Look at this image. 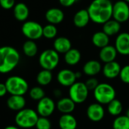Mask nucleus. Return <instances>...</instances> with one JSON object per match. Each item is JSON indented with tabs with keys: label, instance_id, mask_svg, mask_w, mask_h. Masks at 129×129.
<instances>
[{
	"label": "nucleus",
	"instance_id": "obj_1",
	"mask_svg": "<svg viewBox=\"0 0 129 129\" xmlns=\"http://www.w3.org/2000/svg\"><path fill=\"white\" fill-rule=\"evenodd\" d=\"M113 3L111 0H93L88 11L92 22L98 24H104L110 20L113 16Z\"/></svg>",
	"mask_w": 129,
	"mask_h": 129
},
{
	"label": "nucleus",
	"instance_id": "obj_2",
	"mask_svg": "<svg viewBox=\"0 0 129 129\" xmlns=\"http://www.w3.org/2000/svg\"><path fill=\"white\" fill-rule=\"evenodd\" d=\"M20 56L17 50L11 46L0 47V73L6 74L19 64Z\"/></svg>",
	"mask_w": 129,
	"mask_h": 129
},
{
	"label": "nucleus",
	"instance_id": "obj_3",
	"mask_svg": "<svg viewBox=\"0 0 129 129\" xmlns=\"http://www.w3.org/2000/svg\"><path fill=\"white\" fill-rule=\"evenodd\" d=\"M39 117V116L36 110L30 108H24L17 113L14 122L20 128H32L36 126Z\"/></svg>",
	"mask_w": 129,
	"mask_h": 129
},
{
	"label": "nucleus",
	"instance_id": "obj_4",
	"mask_svg": "<svg viewBox=\"0 0 129 129\" xmlns=\"http://www.w3.org/2000/svg\"><path fill=\"white\" fill-rule=\"evenodd\" d=\"M96 101L102 105H107L116 98V91L113 85L108 83H99L93 91Z\"/></svg>",
	"mask_w": 129,
	"mask_h": 129
},
{
	"label": "nucleus",
	"instance_id": "obj_5",
	"mask_svg": "<svg viewBox=\"0 0 129 129\" xmlns=\"http://www.w3.org/2000/svg\"><path fill=\"white\" fill-rule=\"evenodd\" d=\"M8 93L11 95L23 96L29 91L28 82L23 78L18 76H11L8 77L5 82Z\"/></svg>",
	"mask_w": 129,
	"mask_h": 129
},
{
	"label": "nucleus",
	"instance_id": "obj_6",
	"mask_svg": "<svg viewBox=\"0 0 129 129\" xmlns=\"http://www.w3.org/2000/svg\"><path fill=\"white\" fill-rule=\"evenodd\" d=\"M60 56L54 49H47L41 53L39 57V63L44 70L52 71L59 64Z\"/></svg>",
	"mask_w": 129,
	"mask_h": 129
},
{
	"label": "nucleus",
	"instance_id": "obj_7",
	"mask_svg": "<svg viewBox=\"0 0 129 129\" xmlns=\"http://www.w3.org/2000/svg\"><path fill=\"white\" fill-rule=\"evenodd\" d=\"M89 90L85 82H76L69 88V97L76 103L80 104L84 103L88 98Z\"/></svg>",
	"mask_w": 129,
	"mask_h": 129
},
{
	"label": "nucleus",
	"instance_id": "obj_8",
	"mask_svg": "<svg viewBox=\"0 0 129 129\" xmlns=\"http://www.w3.org/2000/svg\"><path fill=\"white\" fill-rule=\"evenodd\" d=\"M21 31L28 39L35 41L42 36L43 27L38 22L28 20L24 22L22 25Z\"/></svg>",
	"mask_w": 129,
	"mask_h": 129
},
{
	"label": "nucleus",
	"instance_id": "obj_9",
	"mask_svg": "<svg viewBox=\"0 0 129 129\" xmlns=\"http://www.w3.org/2000/svg\"><path fill=\"white\" fill-rule=\"evenodd\" d=\"M112 17L118 22L125 23L129 20L128 3L124 0H119L113 5Z\"/></svg>",
	"mask_w": 129,
	"mask_h": 129
},
{
	"label": "nucleus",
	"instance_id": "obj_10",
	"mask_svg": "<svg viewBox=\"0 0 129 129\" xmlns=\"http://www.w3.org/2000/svg\"><path fill=\"white\" fill-rule=\"evenodd\" d=\"M56 109V104L53 99L49 97H44L38 101L36 107V112L39 116L49 117L51 116Z\"/></svg>",
	"mask_w": 129,
	"mask_h": 129
},
{
	"label": "nucleus",
	"instance_id": "obj_11",
	"mask_svg": "<svg viewBox=\"0 0 129 129\" xmlns=\"http://www.w3.org/2000/svg\"><path fill=\"white\" fill-rule=\"evenodd\" d=\"M86 115L89 120L94 122H101L105 116V110L104 106L98 102L91 104L87 110Z\"/></svg>",
	"mask_w": 129,
	"mask_h": 129
},
{
	"label": "nucleus",
	"instance_id": "obj_12",
	"mask_svg": "<svg viewBox=\"0 0 129 129\" xmlns=\"http://www.w3.org/2000/svg\"><path fill=\"white\" fill-rule=\"evenodd\" d=\"M115 48L118 54L123 56L129 55V33L123 32L119 33L115 41Z\"/></svg>",
	"mask_w": 129,
	"mask_h": 129
},
{
	"label": "nucleus",
	"instance_id": "obj_13",
	"mask_svg": "<svg viewBox=\"0 0 129 129\" xmlns=\"http://www.w3.org/2000/svg\"><path fill=\"white\" fill-rule=\"evenodd\" d=\"M76 73L71 70L63 69L60 70L57 75V80L58 83L63 87H70L76 82Z\"/></svg>",
	"mask_w": 129,
	"mask_h": 129
},
{
	"label": "nucleus",
	"instance_id": "obj_14",
	"mask_svg": "<svg viewBox=\"0 0 129 129\" xmlns=\"http://www.w3.org/2000/svg\"><path fill=\"white\" fill-rule=\"evenodd\" d=\"M121 68L120 64L116 60H113L104 63V66L102 67V73L106 78L113 79L119 76Z\"/></svg>",
	"mask_w": 129,
	"mask_h": 129
},
{
	"label": "nucleus",
	"instance_id": "obj_15",
	"mask_svg": "<svg viewBox=\"0 0 129 129\" xmlns=\"http://www.w3.org/2000/svg\"><path fill=\"white\" fill-rule=\"evenodd\" d=\"M56 108L62 114H70L76 109V103L70 98H60L57 104Z\"/></svg>",
	"mask_w": 129,
	"mask_h": 129
},
{
	"label": "nucleus",
	"instance_id": "obj_16",
	"mask_svg": "<svg viewBox=\"0 0 129 129\" xmlns=\"http://www.w3.org/2000/svg\"><path fill=\"white\" fill-rule=\"evenodd\" d=\"M45 19L51 24L60 23L64 19V13L57 8H51L45 12Z\"/></svg>",
	"mask_w": 129,
	"mask_h": 129
},
{
	"label": "nucleus",
	"instance_id": "obj_17",
	"mask_svg": "<svg viewBox=\"0 0 129 129\" xmlns=\"http://www.w3.org/2000/svg\"><path fill=\"white\" fill-rule=\"evenodd\" d=\"M26 99L22 95H11L7 100L8 107L13 111H20L26 107Z\"/></svg>",
	"mask_w": 129,
	"mask_h": 129
},
{
	"label": "nucleus",
	"instance_id": "obj_18",
	"mask_svg": "<svg viewBox=\"0 0 129 129\" xmlns=\"http://www.w3.org/2000/svg\"><path fill=\"white\" fill-rule=\"evenodd\" d=\"M117 51L113 45H107L102 48H101L99 53V57L102 62L104 63L113 61L116 60L117 57Z\"/></svg>",
	"mask_w": 129,
	"mask_h": 129
},
{
	"label": "nucleus",
	"instance_id": "obj_19",
	"mask_svg": "<svg viewBox=\"0 0 129 129\" xmlns=\"http://www.w3.org/2000/svg\"><path fill=\"white\" fill-rule=\"evenodd\" d=\"M101 63L96 60H90L87 61L83 66V73L90 77L97 76L102 71Z\"/></svg>",
	"mask_w": 129,
	"mask_h": 129
},
{
	"label": "nucleus",
	"instance_id": "obj_20",
	"mask_svg": "<svg viewBox=\"0 0 129 129\" xmlns=\"http://www.w3.org/2000/svg\"><path fill=\"white\" fill-rule=\"evenodd\" d=\"M53 46L54 49L58 54H65L72 48V43L68 38L60 36L54 39Z\"/></svg>",
	"mask_w": 129,
	"mask_h": 129
},
{
	"label": "nucleus",
	"instance_id": "obj_21",
	"mask_svg": "<svg viewBox=\"0 0 129 129\" xmlns=\"http://www.w3.org/2000/svg\"><path fill=\"white\" fill-rule=\"evenodd\" d=\"M90 20V16L87 9L79 10L73 17V23L78 28H83L86 26Z\"/></svg>",
	"mask_w": 129,
	"mask_h": 129
},
{
	"label": "nucleus",
	"instance_id": "obj_22",
	"mask_svg": "<svg viewBox=\"0 0 129 129\" xmlns=\"http://www.w3.org/2000/svg\"><path fill=\"white\" fill-rule=\"evenodd\" d=\"M60 129H76L78 122L74 116L70 114H62L58 121Z\"/></svg>",
	"mask_w": 129,
	"mask_h": 129
},
{
	"label": "nucleus",
	"instance_id": "obj_23",
	"mask_svg": "<svg viewBox=\"0 0 129 129\" xmlns=\"http://www.w3.org/2000/svg\"><path fill=\"white\" fill-rule=\"evenodd\" d=\"M14 16L18 21H26L29 14V10L27 5L23 2H19L15 4L13 8Z\"/></svg>",
	"mask_w": 129,
	"mask_h": 129
},
{
	"label": "nucleus",
	"instance_id": "obj_24",
	"mask_svg": "<svg viewBox=\"0 0 129 129\" xmlns=\"http://www.w3.org/2000/svg\"><path fill=\"white\" fill-rule=\"evenodd\" d=\"M91 42L95 47L102 48L109 45L110 36L107 35L104 31H98L93 34Z\"/></svg>",
	"mask_w": 129,
	"mask_h": 129
},
{
	"label": "nucleus",
	"instance_id": "obj_25",
	"mask_svg": "<svg viewBox=\"0 0 129 129\" xmlns=\"http://www.w3.org/2000/svg\"><path fill=\"white\" fill-rule=\"evenodd\" d=\"M121 23L114 19H110L103 24V31L109 36H113L119 33Z\"/></svg>",
	"mask_w": 129,
	"mask_h": 129
},
{
	"label": "nucleus",
	"instance_id": "obj_26",
	"mask_svg": "<svg viewBox=\"0 0 129 129\" xmlns=\"http://www.w3.org/2000/svg\"><path fill=\"white\" fill-rule=\"evenodd\" d=\"M81 52L76 48H71L64 54V60L70 66H75L81 60Z\"/></svg>",
	"mask_w": 129,
	"mask_h": 129
},
{
	"label": "nucleus",
	"instance_id": "obj_27",
	"mask_svg": "<svg viewBox=\"0 0 129 129\" xmlns=\"http://www.w3.org/2000/svg\"><path fill=\"white\" fill-rule=\"evenodd\" d=\"M53 79V75L51 70H42L36 76V81L40 86H46L49 85Z\"/></svg>",
	"mask_w": 129,
	"mask_h": 129
},
{
	"label": "nucleus",
	"instance_id": "obj_28",
	"mask_svg": "<svg viewBox=\"0 0 129 129\" xmlns=\"http://www.w3.org/2000/svg\"><path fill=\"white\" fill-rule=\"evenodd\" d=\"M123 110V106L122 102L115 98L110 103L107 104V112L113 116H118L121 115Z\"/></svg>",
	"mask_w": 129,
	"mask_h": 129
},
{
	"label": "nucleus",
	"instance_id": "obj_29",
	"mask_svg": "<svg viewBox=\"0 0 129 129\" xmlns=\"http://www.w3.org/2000/svg\"><path fill=\"white\" fill-rule=\"evenodd\" d=\"M23 51L26 57H33L36 55L38 52V46L34 40L28 39L23 45Z\"/></svg>",
	"mask_w": 129,
	"mask_h": 129
},
{
	"label": "nucleus",
	"instance_id": "obj_30",
	"mask_svg": "<svg viewBox=\"0 0 129 129\" xmlns=\"http://www.w3.org/2000/svg\"><path fill=\"white\" fill-rule=\"evenodd\" d=\"M113 129H129V118L126 115H119L113 120Z\"/></svg>",
	"mask_w": 129,
	"mask_h": 129
},
{
	"label": "nucleus",
	"instance_id": "obj_31",
	"mask_svg": "<svg viewBox=\"0 0 129 129\" xmlns=\"http://www.w3.org/2000/svg\"><path fill=\"white\" fill-rule=\"evenodd\" d=\"M29 94L30 98L36 101H39L41 99H42L44 97H45V92L41 86L33 87L29 90Z\"/></svg>",
	"mask_w": 129,
	"mask_h": 129
},
{
	"label": "nucleus",
	"instance_id": "obj_32",
	"mask_svg": "<svg viewBox=\"0 0 129 129\" xmlns=\"http://www.w3.org/2000/svg\"><path fill=\"white\" fill-rule=\"evenodd\" d=\"M57 34V29L54 24H47L43 27L42 36L48 39H52L56 37Z\"/></svg>",
	"mask_w": 129,
	"mask_h": 129
},
{
	"label": "nucleus",
	"instance_id": "obj_33",
	"mask_svg": "<svg viewBox=\"0 0 129 129\" xmlns=\"http://www.w3.org/2000/svg\"><path fill=\"white\" fill-rule=\"evenodd\" d=\"M35 127L36 129H51V122L48 117L39 116Z\"/></svg>",
	"mask_w": 129,
	"mask_h": 129
},
{
	"label": "nucleus",
	"instance_id": "obj_34",
	"mask_svg": "<svg viewBox=\"0 0 129 129\" xmlns=\"http://www.w3.org/2000/svg\"><path fill=\"white\" fill-rule=\"evenodd\" d=\"M119 79L120 80L125 83L129 84V64L125 65L121 68L120 73H119Z\"/></svg>",
	"mask_w": 129,
	"mask_h": 129
},
{
	"label": "nucleus",
	"instance_id": "obj_35",
	"mask_svg": "<svg viewBox=\"0 0 129 129\" xmlns=\"http://www.w3.org/2000/svg\"><path fill=\"white\" fill-rule=\"evenodd\" d=\"M85 83L89 91H94L96 88V87L98 85L99 82L96 78L93 76V77H90L89 79H88Z\"/></svg>",
	"mask_w": 129,
	"mask_h": 129
},
{
	"label": "nucleus",
	"instance_id": "obj_36",
	"mask_svg": "<svg viewBox=\"0 0 129 129\" xmlns=\"http://www.w3.org/2000/svg\"><path fill=\"white\" fill-rule=\"evenodd\" d=\"M15 5V0H0V6L5 9L9 10Z\"/></svg>",
	"mask_w": 129,
	"mask_h": 129
},
{
	"label": "nucleus",
	"instance_id": "obj_37",
	"mask_svg": "<svg viewBox=\"0 0 129 129\" xmlns=\"http://www.w3.org/2000/svg\"><path fill=\"white\" fill-rule=\"evenodd\" d=\"M76 2V0H59L60 4L66 8L68 7H71L72 5H73L75 4V2Z\"/></svg>",
	"mask_w": 129,
	"mask_h": 129
},
{
	"label": "nucleus",
	"instance_id": "obj_38",
	"mask_svg": "<svg viewBox=\"0 0 129 129\" xmlns=\"http://www.w3.org/2000/svg\"><path fill=\"white\" fill-rule=\"evenodd\" d=\"M7 93H8V91H7V88L5 86V84L0 82V98L4 97Z\"/></svg>",
	"mask_w": 129,
	"mask_h": 129
},
{
	"label": "nucleus",
	"instance_id": "obj_39",
	"mask_svg": "<svg viewBox=\"0 0 129 129\" xmlns=\"http://www.w3.org/2000/svg\"><path fill=\"white\" fill-rule=\"evenodd\" d=\"M53 94H54V96L55 98H60L62 96V91L60 89H55V90H54Z\"/></svg>",
	"mask_w": 129,
	"mask_h": 129
},
{
	"label": "nucleus",
	"instance_id": "obj_40",
	"mask_svg": "<svg viewBox=\"0 0 129 129\" xmlns=\"http://www.w3.org/2000/svg\"><path fill=\"white\" fill-rule=\"evenodd\" d=\"M4 129H20L18 126H15V125H8L7 127H5Z\"/></svg>",
	"mask_w": 129,
	"mask_h": 129
},
{
	"label": "nucleus",
	"instance_id": "obj_41",
	"mask_svg": "<svg viewBox=\"0 0 129 129\" xmlns=\"http://www.w3.org/2000/svg\"><path fill=\"white\" fill-rule=\"evenodd\" d=\"M75 73H76V77L77 79H80V78L82 77V73L80 71H77V72H76Z\"/></svg>",
	"mask_w": 129,
	"mask_h": 129
},
{
	"label": "nucleus",
	"instance_id": "obj_42",
	"mask_svg": "<svg viewBox=\"0 0 129 129\" xmlns=\"http://www.w3.org/2000/svg\"><path fill=\"white\" fill-rule=\"evenodd\" d=\"M125 115H126V116H127L129 118V109L127 110V112H126V114H125Z\"/></svg>",
	"mask_w": 129,
	"mask_h": 129
},
{
	"label": "nucleus",
	"instance_id": "obj_43",
	"mask_svg": "<svg viewBox=\"0 0 129 129\" xmlns=\"http://www.w3.org/2000/svg\"><path fill=\"white\" fill-rule=\"evenodd\" d=\"M124 1H125L126 2H128V3H129V0H124Z\"/></svg>",
	"mask_w": 129,
	"mask_h": 129
}]
</instances>
